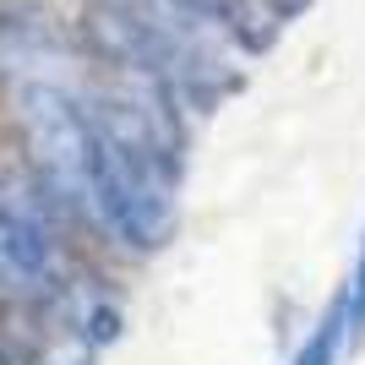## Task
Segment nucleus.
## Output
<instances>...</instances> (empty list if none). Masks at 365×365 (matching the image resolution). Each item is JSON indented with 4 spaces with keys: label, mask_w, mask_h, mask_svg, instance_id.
Returning a JSON list of instances; mask_svg holds the SVG:
<instances>
[{
    "label": "nucleus",
    "mask_w": 365,
    "mask_h": 365,
    "mask_svg": "<svg viewBox=\"0 0 365 365\" xmlns=\"http://www.w3.org/2000/svg\"><path fill=\"white\" fill-rule=\"evenodd\" d=\"M82 33L44 0H0V109L28 175L66 218L93 224V125L82 104Z\"/></svg>",
    "instance_id": "nucleus-1"
},
{
    "label": "nucleus",
    "mask_w": 365,
    "mask_h": 365,
    "mask_svg": "<svg viewBox=\"0 0 365 365\" xmlns=\"http://www.w3.org/2000/svg\"><path fill=\"white\" fill-rule=\"evenodd\" d=\"M55 213L61 207L33 175L0 169V300L11 311L55 300L76 278Z\"/></svg>",
    "instance_id": "nucleus-2"
},
{
    "label": "nucleus",
    "mask_w": 365,
    "mask_h": 365,
    "mask_svg": "<svg viewBox=\"0 0 365 365\" xmlns=\"http://www.w3.org/2000/svg\"><path fill=\"white\" fill-rule=\"evenodd\" d=\"M191 11H202L213 28H224L245 55H262V49L278 44V33H284V6L278 0H185Z\"/></svg>",
    "instance_id": "nucleus-3"
},
{
    "label": "nucleus",
    "mask_w": 365,
    "mask_h": 365,
    "mask_svg": "<svg viewBox=\"0 0 365 365\" xmlns=\"http://www.w3.org/2000/svg\"><path fill=\"white\" fill-rule=\"evenodd\" d=\"M349 349H354V322H349V300L338 289L333 300H327V311L317 317V327L305 333L300 354H294L289 365H338Z\"/></svg>",
    "instance_id": "nucleus-4"
},
{
    "label": "nucleus",
    "mask_w": 365,
    "mask_h": 365,
    "mask_svg": "<svg viewBox=\"0 0 365 365\" xmlns=\"http://www.w3.org/2000/svg\"><path fill=\"white\" fill-rule=\"evenodd\" d=\"M278 6H284V11L294 16V11H305V6H311V0H278Z\"/></svg>",
    "instance_id": "nucleus-5"
},
{
    "label": "nucleus",
    "mask_w": 365,
    "mask_h": 365,
    "mask_svg": "<svg viewBox=\"0 0 365 365\" xmlns=\"http://www.w3.org/2000/svg\"><path fill=\"white\" fill-rule=\"evenodd\" d=\"M88 6H93V0H88Z\"/></svg>",
    "instance_id": "nucleus-6"
}]
</instances>
